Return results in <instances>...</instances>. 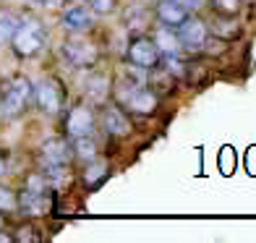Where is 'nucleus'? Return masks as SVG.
I'll return each instance as SVG.
<instances>
[{
	"instance_id": "19",
	"label": "nucleus",
	"mask_w": 256,
	"mask_h": 243,
	"mask_svg": "<svg viewBox=\"0 0 256 243\" xmlns=\"http://www.w3.org/2000/svg\"><path fill=\"white\" fill-rule=\"evenodd\" d=\"M18 210V196L6 188V186H0V212H14Z\"/></svg>"
},
{
	"instance_id": "12",
	"label": "nucleus",
	"mask_w": 256,
	"mask_h": 243,
	"mask_svg": "<svg viewBox=\"0 0 256 243\" xmlns=\"http://www.w3.org/2000/svg\"><path fill=\"white\" fill-rule=\"evenodd\" d=\"M128 108H131L136 115H149L157 110V94L149 89H138L131 94V100H128Z\"/></svg>"
},
{
	"instance_id": "24",
	"label": "nucleus",
	"mask_w": 256,
	"mask_h": 243,
	"mask_svg": "<svg viewBox=\"0 0 256 243\" xmlns=\"http://www.w3.org/2000/svg\"><path fill=\"white\" fill-rule=\"evenodd\" d=\"M40 3H44L48 8H60V6H66V0H40Z\"/></svg>"
},
{
	"instance_id": "2",
	"label": "nucleus",
	"mask_w": 256,
	"mask_h": 243,
	"mask_svg": "<svg viewBox=\"0 0 256 243\" xmlns=\"http://www.w3.org/2000/svg\"><path fill=\"white\" fill-rule=\"evenodd\" d=\"M32 97H34V84L26 76H16L3 94V115L6 118H18L32 105Z\"/></svg>"
},
{
	"instance_id": "8",
	"label": "nucleus",
	"mask_w": 256,
	"mask_h": 243,
	"mask_svg": "<svg viewBox=\"0 0 256 243\" xmlns=\"http://www.w3.org/2000/svg\"><path fill=\"white\" fill-rule=\"evenodd\" d=\"M176 34H178V42L186 44L188 50H202L206 42V26L202 18H186L176 29Z\"/></svg>"
},
{
	"instance_id": "14",
	"label": "nucleus",
	"mask_w": 256,
	"mask_h": 243,
	"mask_svg": "<svg viewBox=\"0 0 256 243\" xmlns=\"http://www.w3.org/2000/svg\"><path fill=\"white\" fill-rule=\"evenodd\" d=\"M74 154L78 157V160H94V154H97V142H94V136H78V138H74Z\"/></svg>"
},
{
	"instance_id": "1",
	"label": "nucleus",
	"mask_w": 256,
	"mask_h": 243,
	"mask_svg": "<svg viewBox=\"0 0 256 243\" xmlns=\"http://www.w3.org/2000/svg\"><path fill=\"white\" fill-rule=\"evenodd\" d=\"M8 42H10V48H14L16 55L32 58L44 48V29H42L40 21H34V18L21 21V24L16 26V32H14V37H10Z\"/></svg>"
},
{
	"instance_id": "25",
	"label": "nucleus",
	"mask_w": 256,
	"mask_h": 243,
	"mask_svg": "<svg viewBox=\"0 0 256 243\" xmlns=\"http://www.w3.org/2000/svg\"><path fill=\"white\" fill-rule=\"evenodd\" d=\"M18 240H40V236H34V233H21Z\"/></svg>"
},
{
	"instance_id": "3",
	"label": "nucleus",
	"mask_w": 256,
	"mask_h": 243,
	"mask_svg": "<svg viewBox=\"0 0 256 243\" xmlns=\"http://www.w3.org/2000/svg\"><path fill=\"white\" fill-rule=\"evenodd\" d=\"M34 102H37V108L42 112H48V115H55V112H60L63 108V102H66V89L63 84L58 81L55 76L50 78H42L40 84H34Z\"/></svg>"
},
{
	"instance_id": "23",
	"label": "nucleus",
	"mask_w": 256,
	"mask_h": 243,
	"mask_svg": "<svg viewBox=\"0 0 256 243\" xmlns=\"http://www.w3.org/2000/svg\"><path fill=\"white\" fill-rule=\"evenodd\" d=\"M246 168H248V176H256V146H251L246 152Z\"/></svg>"
},
{
	"instance_id": "27",
	"label": "nucleus",
	"mask_w": 256,
	"mask_h": 243,
	"mask_svg": "<svg viewBox=\"0 0 256 243\" xmlns=\"http://www.w3.org/2000/svg\"><path fill=\"white\" fill-rule=\"evenodd\" d=\"M6 176V157H3V152H0V178Z\"/></svg>"
},
{
	"instance_id": "10",
	"label": "nucleus",
	"mask_w": 256,
	"mask_h": 243,
	"mask_svg": "<svg viewBox=\"0 0 256 243\" xmlns=\"http://www.w3.org/2000/svg\"><path fill=\"white\" fill-rule=\"evenodd\" d=\"M42 160H44V165H68L71 149L66 146L63 138H48L42 144Z\"/></svg>"
},
{
	"instance_id": "22",
	"label": "nucleus",
	"mask_w": 256,
	"mask_h": 243,
	"mask_svg": "<svg viewBox=\"0 0 256 243\" xmlns=\"http://www.w3.org/2000/svg\"><path fill=\"white\" fill-rule=\"evenodd\" d=\"M214 8L217 10H225V14H238L240 0H214Z\"/></svg>"
},
{
	"instance_id": "26",
	"label": "nucleus",
	"mask_w": 256,
	"mask_h": 243,
	"mask_svg": "<svg viewBox=\"0 0 256 243\" xmlns=\"http://www.w3.org/2000/svg\"><path fill=\"white\" fill-rule=\"evenodd\" d=\"M178 6H183V8H191V6H196V0H176Z\"/></svg>"
},
{
	"instance_id": "4",
	"label": "nucleus",
	"mask_w": 256,
	"mask_h": 243,
	"mask_svg": "<svg viewBox=\"0 0 256 243\" xmlns=\"http://www.w3.org/2000/svg\"><path fill=\"white\" fill-rule=\"evenodd\" d=\"M126 60L136 68H154L160 63V50L149 37H134L126 50Z\"/></svg>"
},
{
	"instance_id": "28",
	"label": "nucleus",
	"mask_w": 256,
	"mask_h": 243,
	"mask_svg": "<svg viewBox=\"0 0 256 243\" xmlns=\"http://www.w3.org/2000/svg\"><path fill=\"white\" fill-rule=\"evenodd\" d=\"M10 240V236H6V233H0V243H8Z\"/></svg>"
},
{
	"instance_id": "11",
	"label": "nucleus",
	"mask_w": 256,
	"mask_h": 243,
	"mask_svg": "<svg viewBox=\"0 0 256 243\" xmlns=\"http://www.w3.org/2000/svg\"><path fill=\"white\" fill-rule=\"evenodd\" d=\"M92 24H94V18H92V14L86 8H68L63 14V26L71 29V32H86L92 29Z\"/></svg>"
},
{
	"instance_id": "20",
	"label": "nucleus",
	"mask_w": 256,
	"mask_h": 243,
	"mask_svg": "<svg viewBox=\"0 0 256 243\" xmlns=\"http://www.w3.org/2000/svg\"><path fill=\"white\" fill-rule=\"evenodd\" d=\"M232 165H236V152H232V146H225L222 154H220V168H222L225 176L232 172Z\"/></svg>"
},
{
	"instance_id": "6",
	"label": "nucleus",
	"mask_w": 256,
	"mask_h": 243,
	"mask_svg": "<svg viewBox=\"0 0 256 243\" xmlns=\"http://www.w3.org/2000/svg\"><path fill=\"white\" fill-rule=\"evenodd\" d=\"M18 210L24 214H48L52 210L50 188H24L18 194Z\"/></svg>"
},
{
	"instance_id": "18",
	"label": "nucleus",
	"mask_w": 256,
	"mask_h": 243,
	"mask_svg": "<svg viewBox=\"0 0 256 243\" xmlns=\"http://www.w3.org/2000/svg\"><path fill=\"white\" fill-rule=\"evenodd\" d=\"M104 178H108V165H102V162H97V165L92 162V165L86 168V172H84V183H86V188H92V191H94Z\"/></svg>"
},
{
	"instance_id": "5",
	"label": "nucleus",
	"mask_w": 256,
	"mask_h": 243,
	"mask_svg": "<svg viewBox=\"0 0 256 243\" xmlns=\"http://www.w3.org/2000/svg\"><path fill=\"white\" fill-rule=\"evenodd\" d=\"M60 55H63V60L68 66H74V68H89V66H94V60H97V48L89 40H74V42H66L63 44Z\"/></svg>"
},
{
	"instance_id": "21",
	"label": "nucleus",
	"mask_w": 256,
	"mask_h": 243,
	"mask_svg": "<svg viewBox=\"0 0 256 243\" xmlns=\"http://www.w3.org/2000/svg\"><path fill=\"white\" fill-rule=\"evenodd\" d=\"M86 3L94 14H102V16H108L115 10V0H86Z\"/></svg>"
},
{
	"instance_id": "16",
	"label": "nucleus",
	"mask_w": 256,
	"mask_h": 243,
	"mask_svg": "<svg viewBox=\"0 0 256 243\" xmlns=\"http://www.w3.org/2000/svg\"><path fill=\"white\" fill-rule=\"evenodd\" d=\"M86 92H89V94L94 97L97 102L104 100V94L110 92L108 76H102V74H92V76H86Z\"/></svg>"
},
{
	"instance_id": "13",
	"label": "nucleus",
	"mask_w": 256,
	"mask_h": 243,
	"mask_svg": "<svg viewBox=\"0 0 256 243\" xmlns=\"http://www.w3.org/2000/svg\"><path fill=\"white\" fill-rule=\"evenodd\" d=\"M104 131L110 136H128L131 134V123H128V118L118 108H110L104 112Z\"/></svg>"
},
{
	"instance_id": "15",
	"label": "nucleus",
	"mask_w": 256,
	"mask_h": 243,
	"mask_svg": "<svg viewBox=\"0 0 256 243\" xmlns=\"http://www.w3.org/2000/svg\"><path fill=\"white\" fill-rule=\"evenodd\" d=\"M178 48H180V42H178V34L172 32V29L165 26V29H160V32H157V50L168 52V55H176Z\"/></svg>"
},
{
	"instance_id": "17",
	"label": "nucleus",
	"mask_w": 256,
	"mask_h": 243,
	"mask_svg": "<svg viewBox=\"0 0 256 243\" xmlns=\"http://www.w3.org/2000/svg\"><path fill=\"white\" fill-rule=\"evenodd\" d=\"M21 24L16 14H10V10H0V42H8L14 37L16 26Z\"/></svg>"
},
{
	"instance_id": "7",
	"label": "nucleus",
	"mask_w": 256,
	"mask_h": 243,
	"mask_svg": "<svg viewBox=\"0 0 256 243\" xmlns=\"http://www.w3.org/2000/svg\"><path fill=\"white\" fill-rule=\"evenodd\" d=\"M66 134L71 138L94 134V112H92L89 108H84V105L71 108L68 115H66Z\"/></svg>"
},
{
	"instance_id": "29",
	"label": "nucleus",
	"mask_w": 256,
	"mask_h": 243,
	"mask_svg": "<svg viewBox=\"0 0 256 243\" xmlns=\"http://www.w3.org/2000/svg\"><path fill=\"white\" fill-rule=\"evenodd\" d=\"M6 225V217H3V212H0V228H3Z\"/></svg>"
},
{
	"instance_id": "9",
	"label": "nucleus",
	"mask_w": 256,
	"mask_h": 243,
	"mask_svg": "<svg viewBox=\"0 0 256 243\" xmlns=\"http://www.w3.org/2000/svg\"><path fill=\"white\" fill-rule=\"evenodd\" d=\"M157 18L162 21V26L168 29H178L186 18H188V10L183 6H178L176 0H160L157 6Z\"/></svg>"
}]
</instances>
